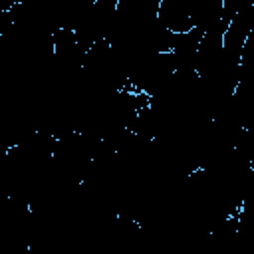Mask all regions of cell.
Listing matches in <instances>:
<instances>
[{
    "instance_id": "obj_1",
    "label": "cell",
    "mask_w": 254,
    "mask_h": 254,
    "mask_svg": "<svg viewBox=\"0 0 254 254\" xmlns=\"http://www.w3.org/2000/svg\"><path fill=\"white\" fill-rule=\"evenodd\" d=\"M117 2L119 0H97V2H89L83 8V12L73 28L81 50L87 52L97 42L107 38V32H109L113 16H115Z\"/></svg>"
},
{
    "instance_id": "obj_2",
    "label": "cell",
    "mask_w": 254,
    "mask_h": 254,
    "mask_svg": "<svg viewBox=\"0 0 254 254\" xmlns=\"http://www.w3.org/2000/svg\"><path fill=\"white\" fill-rule=\"evenodd\" d=\"M175 62L171 52H161L153 56L139 58L131 71H129V83L137 89L147 93L149 97L175 73Z\"/></svg>"
},
{
    "instance_id": "obj_3",
    "label": "cell",
    "mask_w": 254,
    "mask_h": 254,
    "mask_svg": "<svg viewBox=\"0 0 254 254\" xmlns=\"http://www.w3.org/2000/svg\"><path fill=\"white\" fill-rule=\"evenodd\" d=\"M202 0H161L159 20L171 32H189L198 26Z\"/></svg>"
},
{
    "instance_id": "obj_4",
    "label": "cell",
    "mask_w": 254,
    "mask_h": 254,
    "mask_svg": "<svg viewBox=\"0 0 254 254\" xmlns=\"http://www.w3.org/2000/svg\"><path fill=\"white\" fill-rule=\"evenodd\" d=\"M204 30L192 28L189 32L175 34V46L171 50L175 69L177 71H196V60H198V46L202 40Z\"/></svg>"
},
{
    "instance_id": "obj_5",
    "label": "cell",
    "mask_w": 254,
    "mask_h": 254,
    "mask_svg": "<svg viewBox=\"0 0 254 254\" xmlns=\"http://www.w3.org/2000/svg\"><path fill=\"white\" fill-rule=\"evenodd\" d=\"M252 28V6L236 12L224 32V50L242 58V48Z\"/></svg>"
},
{
    "instance_id": "obj_6",
    "label": "cell",
    "mask_w": 254,
    "mask_h": 254,
    "mask_svg": "<svg viewBox=\"0 0 254 254\" xmlns=\"http://www.w3.org/2000/svg\"><path fill=\"white\" fill-rule=\"evenodd\" d=\"M236 151H240L254 167V123L240 133V137L236 141Z\"/></svg>"
},
{
    "instance_id": "obj_7",
    "label": "cell",
    "mask_w": 254,
    "mask_h": 254,
    "mask_svg": "<svg viewBox=\"0 0 254 254\" xmlns=\"http://www.w3.org/2000/svg\"><path fill=\"white\" fill-rule=\"evenodd\" d=\"M242 65L254 67V6H252V28H250L248 38L242 48Z\"/></svg>"
},
{
    "instance_id": "obj_8",
    "label": "cell",
    "mask_w": 254,
    "mask_h": 254,
    "mask_svg": "<svg viewBox=\"0 0 254 254\" xmlns=\"http://www.w3.org/2000/svg\"><path fill=\"white\" fill-rule=\"evenodd\" d=\"M224 2V16L232 20V16L244 8L254 6V0H222Z\"/></svg>"
}]
</instances>
